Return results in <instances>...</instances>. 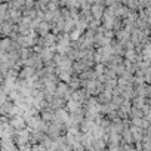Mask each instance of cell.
Instances as JSON below:
<instances>
[{
  "label": "cell",
  "instance_id": "cell-1",
  "mask_svg": "<svg viewBox=\"0 0 151 151\" xmlns=\"http://www.w3.org/2000/svg\"><path fill=\"white\" fill-rule=\"evenodd\" d=\"M92 12H93V15H95V18H96V19H99V18H101V15L104 14V11H102V8H101L99 5H95V6L92 8Z\"/></svg>",
  "mask_w": 151,
  "mask_h": 151
}]
</instances>
